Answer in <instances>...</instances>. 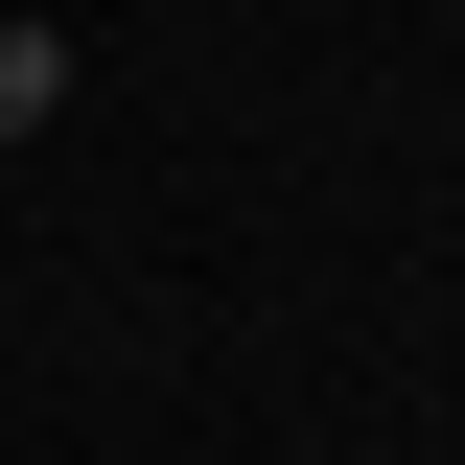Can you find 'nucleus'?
Instances as JSON below:
<instances>
[{"mask_svg": "<svg viewBox=\"0 0 465 465\" xmlns=\"http://www.w3.org/2000/svg\"><path fill=\"white\" fill-rule=\"evenodd\" d=\"M70 70H94V47H70V24H24V0H0V163H24V140H47V116H70Z\"/></svg>", "mask_w": 465, "mask_h": 465, "instance_id": "nucleus-1", "label": "nucleus"}]
</instances>
